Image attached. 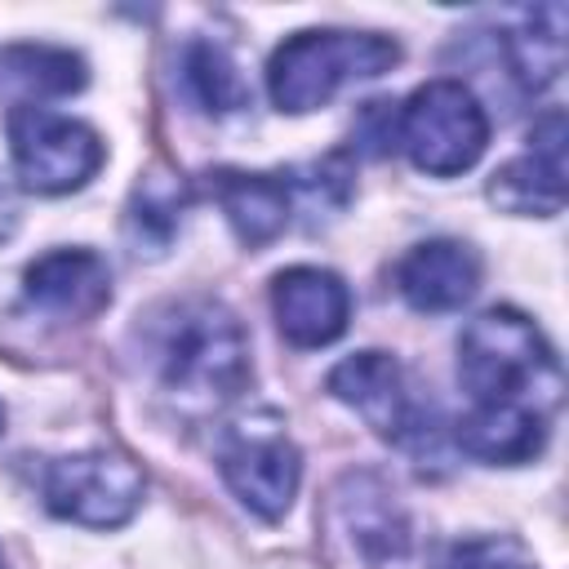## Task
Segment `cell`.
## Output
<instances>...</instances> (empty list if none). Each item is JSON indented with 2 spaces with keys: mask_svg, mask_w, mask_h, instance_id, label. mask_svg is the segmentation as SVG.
<instances>
[{
  "mask_svg": "<svg viewBox=\"0 0 569 569\" xmlns=\"http://www.w3.org/2000/svg\"><path fill=\"white\" fill-rule=\"evenodd\" d=\"M142 365L156 387L187 413H213L231 405L249 378V333L218 298H169L138 316Z\"/></svg>",
  "mask_w": 569,
  "mask_h": 569,
  "instance_id": "6da1fadb",
  "label": "cell"
},
{
  "mask_svg": "<svg viewBox=\"0 0 569 569\" xmlns=\"http://www.w3.org/2000/svg\"><path fill=\"white\" fill-rule=\"evenodd\" d=\"M129 227L142 236V227H156V244H164L178 227V191L169 182H142L133 191V213Z\"/></svg>",
  "mask_w": 569,
  "mask_h": 569,
  "instance_id": "d6986e66",
  "label": "cell"
},
{
  "mask_svg": "<svg viewBox=\"0 0 569 569\" xmlns=\"http://www.w3.org/2000/svg\"><path fill=\"white\" fill-rule=\"evenodd\" d=\"M9 156L27 191L67 196L102 169L107 147L98 129H89L84 120L49 111L40 102H22L9 111Z\"/></svg>",
  "mask_w": 569,
  "mask_h": 569,
  "instance_id": "52a82bcc",
  "label": "cell"
},
{
  "mask_svg": "<svg viewBox=\"0 0 569 569\" xmlns=\"http://www.w3.org/2000/svg\"><path fill=\"white\" fill-rule=\"evenodd\" d=\"M218 471L227 489L262 520H280L302 485V453L284 422L267 409L244 413L222 427L218 440Z\"/></svg>",
  "mask_w": 569,
  "mask_h": 569,
  "instance_id": "5b68a950",
  "label": "cell"
},
{
  "mask_svg": "<svg viewBox=\"0 0 569 569\" xmlns=\"http://www.w3.org/2000/svg\"><path fill=\"white\" fill-rule=\"evenodd\" d=\"M445 569H538V560L511 533H471L449 547Z\"/></svg>",
  "mask_w": 569,
  "mask_h": 569,
  "instance_id": "ac0fdd59",
  "label": "cell"
},
{
  "mask_svg": "<svg viewBox=\"0 0 569 569\" xmlns=\"http://www.w3.org/2000/svg\"><path fill=\"white\" fill-rule=\"evenodd\" d=\"M22 293L49 316L89 320L111 302V271L93 249H49L27 267Z\"/></svg>",
  "mask_w": 569,
  "mask_h": 569,
  "instance_id": "7c38bea8",
  "label": "cell"
},
{
  "mask_svg": "<svg viewBox=\"0 0 569 569\" xmlns=\"http://www.w3.org/2000/svg\"><path fill=\"white\" fill-rule=\"evenodd\" d=\"M551 418L525 405H471V413L458 422V445L493 467H520L533 462L547 445Z\"/></svg>",
  "mask_w": 569,
  "mask_h": 569,
  "instance_id": "5bb4252c",
  "label": "cell"
},
{
  "mask_svg": "<svg viewBox=\"0 0 569 569\" xmlns=\"http://www.w3.org/2000/svg\"><path fill=\"white\" fill-rule=\"evenodd\" d=\"M147 480L120 449H80L49 458L40 471V498L53 516L84 529H120L138 516Z\"/></svg>",
  "mask_w": 569,
  "mask_h": 569,
  "instance_id": "8992f818",
  "label": "cell"
},
{
  "mask_svg": "<svg viewBox=\"0 0 569 569\" xmlns=\"http://www.w3.org/2000/svg\"><path fill=\"white\" fill-rule=\"evenodd\" d=\"M182 84L196 98V107L209 111V116H227V111L249 107V84H244L236 58L222 44H209V40L187 44V53H182Z\"/></svg>",
  "mask_w": 569,
  "mask_h": 569,
  "instance_id": "2e32d148",
  "label": "cell"
},
{
  "mask_svg": "<svg viewBox=\"0 0 569 569\" xmlns=\"http://www.w3.org/2000/svg\"><path fill=\"white\" fill-rule=\"evenodd\" d=\"M396 289L413 311H453L480 289V253L467 240H422L396 262Z\"/></svg>",
  "mask_w": 569,
  "mask_h": 569,
  "instance_id": "8fae6325",
  "label": "cell"
},
{
  "mask_svg": "<svg viewBox=\"0 0 569 569\" xmlns=\"http://www.w3.org/2000/svg\"><path fill=\"white\" fill-rule=\"evenodd\" d=\"M396 142L431 178L467 173L489 147V116L462 80H427L396 116Z\"/></svg>",
  "mask_w": 569,
  "mask_h": 569,
  "instance_id": "277c9868",
  "label": "cell"
},
{
  "mask_svg": "<svg viewBox=\"0 0 569 569\" xmlns=\"http://www.w3.org/2000/svg\"><path fill=\"white\" fill-rule=\"evenodd\" d=\"M4 71L18 89L36 93V98H62L76 93L89 76L84 62L71 49H53V44H18L4 53Z\"/></svg>",
  "mask_w": 569,
  "mask_h": 569,
  "instance_id": "e0dca14e",
  "label": "cell"
},
{
  "mask_svg": "<svg viewBox=\"0 0 569 569\" xmlns=\"http://www.w3.org/2000/svg\"><path fill=\"white\" fill-rule=\"evenodd\" d=\"M400 62V44L378 31H342V27H307L293 31L267 62V93L276 111L307 116L333 102L347 84L373 80Z\"/></svg>",
  "mask_w": 569,
  "mask_h": 569,
  "instance_id": "3957f363",
  "label": "cell"
},
{
  "mask_svg": "<svg viewBox=\"0 0 569 569\" xmlns=\"http://www.w3.org/2000/svg\"><path fill=\"white\" fill-rule=\"evenodd\" d=\"M0 569H4V560H0Z\"/></svg>",
  "mask_w": 569,
  "mask_h": 569,
  "instance_id": "44dd1931",
  "label": "cell"
},
{
  "mask_svg": "<svg viewBox=\"0 0 569 569\" xmlns=\"http://www.w3.org/2000/svg\"><path fill=\"white\" fill-rule=\"evenodd\" d=\"M329 396L356 409L382 440H413L422 431V400L391 351H356L338 360L329 369Z\"/></svg>",
  "mask_w": 569,
  "mask_h": 569,
  "instance_id": "ba28073f",
  "label": "cell"
},
{
  "mask_svg": "<svg viewBox=\"0 0 569 569\" xmlns=\"http://www.w3.org/2000/svg\"><path fill=\"white\" fill-rule=\"evenodd\" d=\"M489 200L520 218L560 213L565 204V116L560 111H547L529 133V151L507 160L493 173Z\"/></svg>",
  "mask_w": 569,
  "mask_h": 569,
  "instance_id": "30bf717a",
  "label": "cell"
},
{
  "mask_svg": "<svg viewBox=\"0 0 569 569\" xmlns=\"http://www.w3.org/2000/svg\"><path fill=\"white\" fill-rule=\"evenodd\" d=\"M458 382L471 405H525L547 418L556 413L565 387L551 342L516 307H489L462 329Z\"/></svg>",
  "mask_w": 569,
  "mask_h": 569,
  "instance_id": "7a4b0ae2",
  "label": "cell"
},
{
  "mask_svg": "<svg viewBox=\"0 0 569 569\" xmlns=\"http://www.w3.org/2000/svg\"><path fill=\"white\" fill-rule=\"evenodd\" d=\"M0 431H4V405H0Z\"/></svg>",
  "mask_w": 569,
  "mask_h": 569,
  "instance_id": "ffe728a7",
  "label": "cell"
},
{
  "mask_svg": "<svg viewBox=\"0 0 569 569\" xmlns=\"http://www.w3.org/2000/svg\"><path fill=\"white\" fill-rule=\"evenodd\" d=\"M213 200L222 204L231 231L244 244H267L289 227L293 209V182L284 173H244V169H218L213 173Z\"/></svg>",
  "mask_w": 569,
  "mask_h": 569,
  "instance_id": "4fadbf2b",
  "label": "cell"
},
{
  "mask_svg": "<svg viewBox=\"0 0 569 569\" xmlns=\"http://www.w3.org/2000/svg\"><path fill=\"white\" fill-rule=\"evenodd\" d=\"M565 13L556 4H542L520 18V27L507 36L511 71L525 89H547L565 67Z\"/></svg>",
  "mask_w": 569,
  "mask_h": 569,
  "instance_id": "9a60e30c",
  "label": "cell"
},
{
  "mask_svg": "<svg viewBox=\"0 0 569 569\" xmlns=\"http://www.w3.org/2000/svg\"><path fill=\"white\" fill-rule=\"evenodd\" d=\"M271 316L293 347H325L351 320V289L329 267H284L271 280Z\"/></svg>",
  "mask_w": 569,
  "mask_h": 569,
  "instance_id": "9c48e42d",
  "label": "cell"
}]
</instances>
